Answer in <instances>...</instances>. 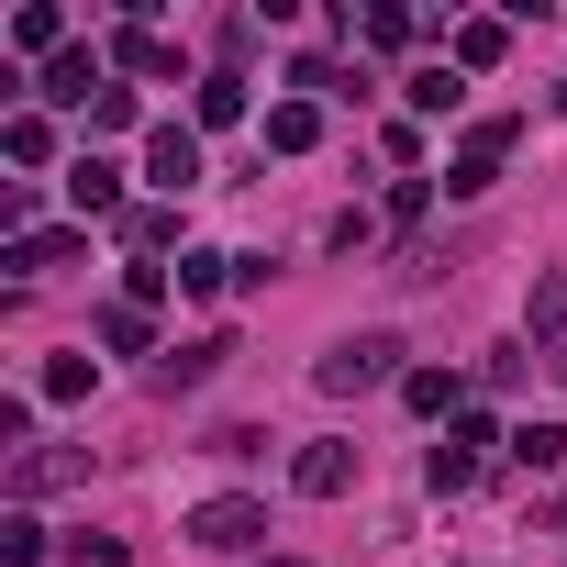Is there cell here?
<instances>
[{
    "mask_svg": "<svg viewBox=\"0 0 567 567\" xmlns=\"http://www.w3.org/2000/svg\"><path fill=\"white\" fill-rule=\"evenodd\" d=\"M0 556L34 567V556H45V523H34V512H12V523H0Z\"/></svg>",
    "mask_w": 567,
    "mask_h": 567,
    "instance_id": "cell-18",
    "label": "cell"
},
{
    "mask_svg": "<svg viewBox=\"0 0 567 567\" xmlns=\"http://www.w3.org/2000/svg\"><path fill=\"white\" fill-rule=\"evenodd\" d=\"M112 56H123V68H134V79H178V45H167V34H123V45H112Z\"/></svg>",
    "mask_w": 567,
    "mask_h": 567,
    "instance_id": "cell-9",
    "label": "cell"
},
{
    "mask_svg": "<svg viewBox=\"0 0 567 567\" xmlns=\"http://www.w3.org/2000/svg\"><path fill=\"white\" fill-rule=\"evenodd\" d=\"M0 156L34 167V156H45V123H34V112H12V123H0Z\"/></svg>",
    "mask_w": 567,
    "mask_h": 567,
    "instance_id": "cell-17",
    "label": "cell"
},
{
    "mask_svg": "<svg viewBox=\"0 0 567 567\" xmlns=\"http://www.w3.org/2000/svg\"><path fill=\"white\" fill-rule=\"evenodd\" d=\"M56 478H90V456L79 445H23L12 456V489H56Z\"/></svg>",
    "mask_w": 567,
    "mask_h": 567,
    "instance_id": "cell-5",
    "label": "cell"
},
{
    "mask_svg": "<svg viewBox=\"0 0 567 567\" xmlns=\"http://www.w3.org/2000/svg\"><path fill=\"white\" fill-rule=\"evenodd\" d=\"M145 167H156V189H189V178H200V134H189V123H156V134H145Z\"/></svg>",
    "mask_w": 567,
    "mask_h": 567,
    "instance_id": "cell-4",
    "label": "cell"
},
{
    "mask_svg": "<svg viewBox=\"0 0 567 567\" xmlns=\"http://www.w3.org/2000/svg\"><path fill=\"white\" fill-rule=\"evenodd\" d=\"M501 145H512V123H478V134L456 145V167H445V189H456V200H478V189H489V167H501Z\"/></svg>",
    "mask_w": 567,
    "mask_h": 567,
    "instance_id": "cell-3",
    "label": "cell"
},
{
    "mask_svg": "<svg viewBox=\"0 0 567 567\" xmlns=\"http://www.w3.org/2000/svg\"><path fill=\"white\" fill-rule=\"evenodd\" d=\"M178 534H189V545H212V556H234V545H256V534H267V501H200Z\"/></svg>",
    "mask_w": 567,
    "mask_h": 567,
    "instance_id": "cell-2",
    "label": "cell"
},
{
    "mask_svg": "<svg viewBox=\"0 0 567 567\" xmlns=\"http://www.w3.org/2000/svg\"><path fill=\"white\" fill-rule=\"evenodd\" d=\"M401 101H412V112H456L467 90H456V68H412V90H401Z\"/></svg>",
    "mask_w": 567,
    "mask_h": 567,
    "instance_id": "cell-11",
    "label": "cell"
},
{
    "mask_svg": "<svg viewBox=\"0 0 567 567\" xmlns=\"http://www.w3.org/2000/svg\"><path fill=\"white\" fill-rule=\"evenodd\" d=\"M68 556H79V567H123V545H101V534H79Z\"/></svg>",
    "mask_w": 567,
    "mask_h": 567,
    "instance_id": "cell-25",
    "label": "cell"
},
{
    "mask_svg": "<svg viewBox=\"0 0 567 567\" xmlns=\"http://www.w3.org/2000/svg\"><path fill=\"white\" fill-rule=\"evenodd\" d=\"M390 357H401V334H346V346H334L312 379H323L334 401H357V390H379V379H390Z\"/></svg>",
    "mask_w": 567,
    "mask_h": 567,
    "instance_id": "cell-1",
    "label": "cell"
},
{
    "mask_svg": "<svg viewBox=\"0 0 567 567\" xmlns=\"http://www.w3.org/2000/svg\"><path fill=\"white\" fill-rule=\"evenodd\" d=\"M290 478H301V489H312V501H334V489H346V478H357V445H312V456H301V467H290Z\"/></svg>",
    "mask_w": 567,
    "mask_h": 567,
    "instance_id": "cell-7",
    "label": "cell"
},
{
    "mask_svg": "<svg viewBox=\"0 0 567 567\" xmlns=\"http://www.w3.org/2000/svg\"><path fill=\"white\" fill-rule=\"evenodd\" d=\"M245 112V79H200V123H234Z\"/></svg>",
    "mask_w": 567,
    "mask_h": 567,
    "instance_id": "cell-24",
    "label": "cell"
},
{
    "mask_svg": "<svg viewBox=\"0 0 567 567\" xmlns=\"http://www.w3.org/2000/svg\"><path fill=\"white\" fill-rule=\"evenodd\" d=\"M512 456H523V467H556V456H567V434H556V423H523V434H512Z\"/></svg>",
    "mask_w": 567,
    "mask_h": 567,
    "instance_id": "cell-22",
    "label": "cell"
},
{
    "mask_svg": "<svg viewBox=\"0 0 567 567\" xmlns=\"http://www.w3.org/2000/svg\"><path fill=\"white\" fill-rule=\"evenodd\" d=\"M56 34H68V23L45 12V0H23V12H12V45H56ZM56 56H68V45H56Z\"/></svg>",
    "mask_w": 567,
    "mask_h": 567,
    "instance_id": "cell-19",
    "label": "cell"
},
{
    "mask_svg": "<svg viewBox=\"0 0 567 567\" xmlns=\"http://www.w3.org/2000/svg\"><path fill=\"white\" fill-rule=\"evenodd\" d=\"M501 45H512V34H501V23H456V68H489V56H501Z\"/></svg>",
    "mask_w": 567,
    "mask_h": 567,
    "instance_id": "cell-20",
    "label": "cell"
},
{
    "mask_svg": "<svg viewBox=\"0 0 567 567\" xmlns=\"http://www.w3.org/2000/svg\"><path fill=\"white\" fill-rule=\"evenodd\" d=\"M45 101H101V68H90V56H79V45H68V56H56V68H45Z\"/></svg>",
    "mask_w": 567,
    "mask_h": 567,
    "instance_id": "cell-10",
    "label": "cell"
},
{
    "mask_svg": "<svg viewBox=\"0 0 567 567\" xmlns=\"http://www.w3.org/2000/svg\"><path fill=\"white\" fill-rule=\"evenodd\" d=\"M523 323H534V334H556V323H567V278H556V267L534 278V301H523Z\"/></svg>",
    "mask_w": 567,
    "mask_h": 567,
    "instance_id": "cell-14",
    "label": "cell"
},
{
    "mask_svg": "<svg viewBox=\"0 0 567 567\" xmlns=\"http://www.w3.org/2000/svg\"><path fill=\"white\" fill-rule=\"evenodd\" d=\"M423 478H434V489H478V456H467V445H434V467H423Z\"/></svg>",
    "mask_w": 567,
    "mask_h": 567,
    "instance_id": "cell-23",
    "label": "cell"
},
{
    "mask_svg": "<svg viewBox=\"0 0 567 567\" xmlns=\"http://www.w3.org/2000/svg\"><path fill=\"white\" fill-rule=\"evenodd\" d=\"M223 278H234V256H178V290H189V301H212Z\"/></svg>",
    "mask_w": 567,
    "mask_h": 567,
    "instance_id": "cell-16",
    "label": "cell"
},
{
    "mask_svg": "<svg viewBox=\"0 0 567 567\" xmlns=\"http://www.w3.org/2000/svg\"><path fill=\"white\" fill-rule=\"evenodd\" d=\"M401 390H412V412H456V379H445V368H412Z\"/></svg>",
    "mask_w": 567,
    "mask_h": 567,
    "instance_id": "cell-21",
    "label": "cell"
},
{
    "mask_svg": "<svg viewBox=\"0 0 567 567\" xmlns=\"http://www.w3.org/2000/svg\"><path fill=\"white\" fill-rule=\"evenodd\" d=\"M223 357H234V346H223V334H200V346H189V357H167V368H156V379H167V390H189V379H212V368H223Z\"/></svg>",
    "mask_w": 567,
    "mask_h": 567,
    "instance_id": "cell-13",
    "label": "cell"
},
{
    "mask_svg": "<svg viewBox=\"0 0 567 567\" xmlns=\"http://www.w3.org/2000/svg\"><path fill=\"white\" fill-rule=\"evenodd\" d=\"M312 134H323V112H312V101H278V112H267V145H278V156H301Z\"/></svg>",
    "mask_w": 567,
    "mask_h": 567,
    "instance_id": "cell-8",
    "label": "cell"
},
{
    "mask_svg": "<svg viewBox=\"0 0 567 567\" xmlns=\"http://www.w3.org/2000/svg\"><path fill=\"white\" fill-rule=\"evenodd\" d=\"M68 200H79V212H123V167H112V156H79V167H68Z\"/></svg>",
    "mask_w": 567,
    "mask_h": 567,
    "instance_id": "cell-6",
    "label": "cell"
},
{
    "mask_svg": "<svg viewBox=\"0 0 567 567\" xmlns=\"http://www.w3.org/2000/svg\"><path fill=\"white\" fill-rule=\"evenodd\" d=\"M101 346L134 357V346H145V301H112V312H101Z\"/></svg>",
    "mask_w": 567,
    "mask_h": 567,
    "instance_id": "cell-15",
    "label": "cell"
},
{
    "mask_svg": "<svg viewBox=\"0 0 567 567\" xmlns=\"http://www.w3.org/2000/svg\"><path fill=\"white\" fill-rule=\"evenodd\" d=\"M68 256H79V234H23V245H12L23 278H45V267H68Z\"/></svg>",
    "mask_w": 567,
    "mask_h": 567,
    "instance_id": "cell-12",
    "label": "cell"
}]
</instances>
